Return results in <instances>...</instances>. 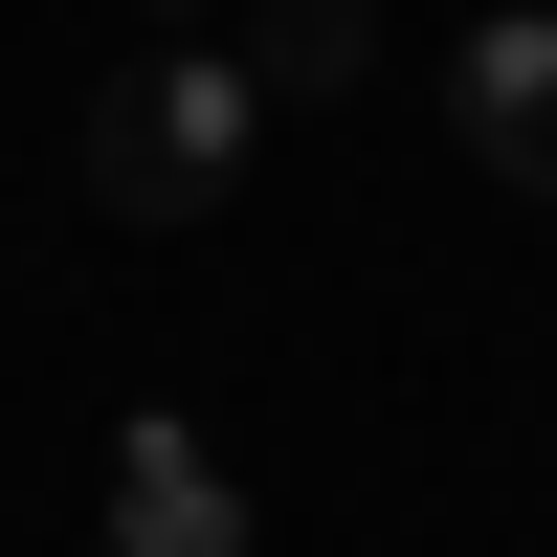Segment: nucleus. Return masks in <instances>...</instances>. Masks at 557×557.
Masks as SVG:
<instances>
[{
    "label": "nucleus",
    "mask_w": 557,
    "mask_h": 557,
    "mask_svg": "<svg viewBox=\"0 0 557 557\" xmlns=\"http://www.w3.org/2000/svg\"><path fill=\"white\" fill-rule=\"evenodd\" d=\"M112 557H246V469H223L178 401L112 424Z\"/></svg>",
    "instance_id": "obj_3"
},
{
    "label": "nucleus",
    "mask_w": 557,
    "mask_h": 557,
    "mask_svg": "<svg viewBox=\"0 0 557 557\" xmlns=\"http://www.w3.org/2000/svg\"><path fill=\"white\" fill-rule=\"evenodd\" d=\"M380 67V0H246V89L268 112H312V89H357Z\"/></svg>",
    "instance_id": "obj_4"
},
{
    "label": "nucleus",
    "mask_w": 557,
    "mask_h": 557,
    "mask_svg": "<svg viewBox=\"0 0 557 557\" xmlns=\"http://www.w3.org/2000/svg\"><path fill=\"white\" fill-rule=\"evenodd\" d=\"M246 157H268L246 45H157V67H112V89H89L67 201H89V223H223V201H246Z\"/></svg>",
    "instance_id": "obj_1"
},
{
    "label": "nucleus",
    "mask_w": 557,
    "mask_h": 557,
    "mask_svg": "<svg viewBox=\"0 0 557 557\" xmlns=\"http://www.w3.org/2000/svg\"><path fill=\"white\" fill-rule=\"evenodd\" d=\"M157 23H201V0H157Z\"/></svg>",
    "instance_id": "obj_5"
},
{
    "label": "nucleus",
    "mask_w": 557,
    "mask_h": 557,
    "mask_svg": "<svg viewBox=\"0 0 557 557\" xmlns=\"http://www.w3.org/2000/svg\"><path fill=\"white\" fill-rule=\"evenodd\" d=\"M446 134H469L513 201H557V0H491V23L446 45Z\"/></svg>",
    "instance_id": "obj_2"
}]
</instances>
